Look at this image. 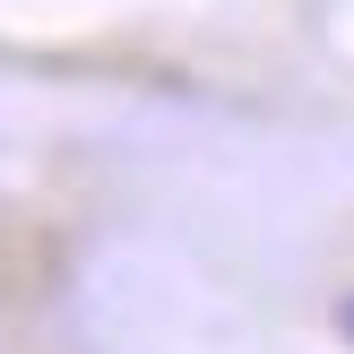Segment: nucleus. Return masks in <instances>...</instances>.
Instances as JSON below:
<instances>
[{
  "label": "nucleus",
  "instance_id": "f257e3e1",
  "mask_svg": "<svg viewBox=\"0 0 354 354\" xmlns=\"http://www.w3.org/2000/svg\"><path fill=\"white\" fill-rule=\"evenodd\" d=\"M337 328H346V337H354V294H346V303H337Z\"/></svg>",
  "mask_w": 354,
  "mask_h": 354
}]
</instances>
